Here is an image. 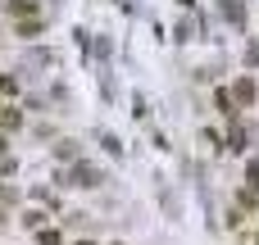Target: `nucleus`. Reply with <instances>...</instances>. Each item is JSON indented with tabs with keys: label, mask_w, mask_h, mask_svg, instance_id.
Here are the masks:
<instances>
[{
	"label": "nucleus",
	"mask_w": 259,
	"mask_h": 245,
	"mask_svg": "<svg viewBox=\"0 0 259 245\" xmlns=\"http://www.w3.org/2000/svg\"><path fill=\"white\" fill-rule=\"evenodd\" d=\"M77 245H91V241H77Z\"/></svg>",
	"instance_id": "13"
},
{
	"label": "nucleus",
	"mask_w": 259,
	"mask_h": 245,
	"mask_svg": "<svg viewBox=\"0 0 259 245\" xmlns=\"http://www.w3.org/2000/svg\"><path fill=\"white\" fill-rule=\"evenodd\" d=\"M0 159H5V136H0Z\"/></svg>",
	"instance_id": "12"
},
{
	"label": "nucleus",
	"mask_w": 259,
	"mask_h": 245,
	"mask_svg": "<svg viewBox=\"0 0 259 245\" xmlns=\"http://www.w3.org/2000/svg\"><path fill=\"white\" fill-rule=\"evenodd\" d=\"M114 5H123V9H132V0H114Z\"/></svg>",
	"instance_id": "11"
},
{
	"label": "nucleus",
	"mask_w": 259,
	"mask_h": 245,
	"mask_svg": "<svg viewBox=\"0 0 259 245\" xmlns=\"http://www.w3.org/2000/svg\"><path fill=\"white\" fill-rule=\"evenodd\" d=\"M68 186H100V168H91V164H73Z\"/></svg>",
	"instance_id": "1"
},
{
	"label": "nucleus",
	"mask_w": 259,
	"mask_h": 245,
	"mask_svg": "<svg viewBox=\"0 0 259 245\" xmlns=\"http://www.w3.org/2000/svg\"><path fill=\"white\" fill-rule=\"evenodd\" d=\"M55 155H59V159H77V145H73V141H59Z\"/></svg>",
	"instance_id": "8"
},
{
	"label": "nucleus",
	"mask_w": 259,
	"mask_h": 245,
	"mask_svg": "<svg viewBox=\"0 0 259 245\" xmlns=\"http://www.w3.org/2000/svg\"><path fill=\"white\" fill-rule=\"evenodd\" d=\"M246 177H250V191H259V159L250 164V173H246Z\"/></svg>",
	"instance_id": "10"
},
{
	"label": "nucleus",
	"mask_w": 259,
	"mask_h": 245,
	"mask_svg": "<svg viewBox=\"0 0 259 245\" xmlns=\"http://www.w3.org/2000/svg\"><path fill=\"white\" fill-rule=\"evenodd\" d=\"M14 32H18V36H36V32H41V23H36V18H27V23H18Z\"/></svg>",
	"instance_id": "6"
},
{
	"label": "nucleus",
	"mask_w": 259,
	"mask_h": 245,
	"mask_svg": "<svg viewBox=\"0 0 259 245\" xmlns=\"http://www.w3.org/2000/svg\"><path fill=\"white\" fill-rule=\"evenodd\" d=\"M196 32H200L196 18H182V23H178V41H196Z\"/></svg>",
	"instance_id": "4"
},
{
	"label": "nucleus",
	"mask_w": 259,
	"mask_h": 245,
	"mask_svg": "<svg viewBox=\"0 0 259 245\" xmlns=\"http://www.w3.org/2000/svg\"><path fill=\"white\" fill-rule=\"evenodd\" d=\"M232 100H237V105H250V100H255V82H250V77H237V86H232Z\"/></svg>",
	"instance_id": "3"
},
{
	"label": "nucleus",
	"mask_w": 259,
	"mask_h": 245,
	"mask_svg": "<svg viewBox=\"0 0 259 245\" xmlns=\"http://www.w3.org/2000/svg\"><path fill=\"white\" fill-rule=\"evenodd\" d=\"M36 241L41 245H64V236H59V232H36Z\"/></svg>",
	"instance_id": "9"
},
{
	"label": "nucleus",
	"mask_w": 259,
	"mask_h": 245,
	"mask_svg": "<svg viewBox=\"0 0 259 245\" xmlns=\"http://www.w3.org/2000/svg\"><path fill=\"white\" fill-rule=\"evenodd\" d=\"M100 145H105L109 155H123V145H118V136H109V132H100Z\"/></svg>",
	"instance_id": "7"
},
{
	"label": "nucleus",
	"mask_w": 259,
	"mask_h": 245,
	"mask_svg": "<svg viewBox=\"0 0 259 245\" xmlns=\"http://www.w3.org/2000/svg\"><path fill=\"white\" fill-rule=\"evenodd\" d=\"M219 14L237 27H246V0H219Z\"/></svg>",
	"instance_id": "2"
},
{
	"label": "nucleus",
	"mask_w": 259,
	"mask_h": 245,
	"mask_svg": "<svg viewBox=\"0 0 259 245\" xmlns=\"http://www.w3.org/2000/svg\"><path fill=\"white\" fill-rule=\"evenodd\" d=\"M5 9H9V14H32L36 5H32V0H5Z\"/></svg>",
	"instance_id": "5"
}]
</instances>
